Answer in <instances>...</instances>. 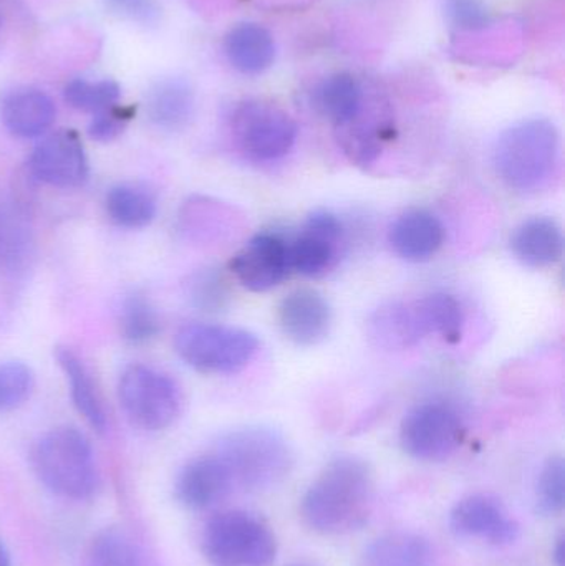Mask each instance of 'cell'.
Returning <instances> with one entry per match:
<instances>
[{"label":"cell","instance_id":"6da1fadb","mask_svg":"<svg viewBox=\"0 0 565 566\" xmlns=\"http://www.w3.org/2000/svg\"><path fill=\"white\" fill-rule=\"evenodd\" d=\"M374 475L355 455L334 459L301 502L305 524L322 535H344L367 524L374 509Z\"/></svg>","mask_w":565,"mask_h":566},{"label":"cell","instance_id":"7a4b0ae2","mask_svg":"<svg viewBox=\"0 0 565 566\" xmlns=\"http://www.w3.org/2000/svg\"><path fill=\"white\" fill-rule=\"evenodd\" d=\"M498 178L511 191L540 195L559 175L561 136L550 119H524L501 133L493 149Z\"/></svg>","mask_w":565,"mask_h":566},{"label":"cell","instance_id":"3957f363","mask_svg":"<svg viewBox=\"0 0 565 566\" xmlns=\"http://www.w3.org/2000/svg\"><path fill=\"white\" fill-rule=\"evenodd\" d=\"M234 485L249 492L278 488L291 474L294 454L284 436L262 426L234 429L216 442Z\"/></svg>","mask_w":565,"mask_h":566},{"label":"cell","instance_id":"277c9868","mask_svg":"<svg viewBox=\"0 0 565 566\" xmlns=\"http://www.w3.org/2000/svg\"><path fill=\"white\" fill-rule=\"evenodd\" d=\"M39 481L52 494L69 501H88L100 488L92 444L79 429L62 426L43 434L32 452Z\"/></svg>","mask_w":565,"mask_h":566},{"label":"cell","instance_id":"5b68a950","mask_svg":"<svg viewBox=\"0 0 565 566\" xmlns=\"http://www.w3.org/2000/svg\"><path fill=\"white\" fill-rule=\"evenodd\" d=\"M259 346L254 333L218 323H188L175 336L179 358L206 375L241 371L255 358Z\"/></svg>","mask_w":565,"mask_h":566},{"label":"cell","instance_id":"8992f818","mask_svg":"<svg viewBox=\"0 0 565 566\" xmlns=\"http://www.w3.org/2000/svg\"><path fill=\"white\" fill-rule=\"evenodd\" d=\"M202 554L211 566H272L278 542L261 518L249 512L228 511L206 524Z\"/></svg>","mask_w":565,"mask_h":566},{"label":"cell","instance_id":"52a82bcc","mask_svg":"<svg viewBox=\"0 0 565 566\" xmlns=\"http://www.w3.org/2000/svg\"><path fill=\"white\" fill-rule=\"evenodd\" d=\"M229 132L236 149L252 163L285 158L297 142L295 119L281 106L265 99H244L229 116Z\"/></svg>","mask_w":565,"mask_h":566},{"label":"cell","instance_id":"ba28073f","mask_svg":"<svg viewBox=\"0 0 565 566\" xmlns=\"http://www.w3.org/2000/svg\"><path fill=\"white\" fill-rule=\"evenodd\" d=\"M118 398L129 421L145 431H163L178 419L182 392L178 382L146 365H132L122 373Z\"/></svg>","mask_w":565,"mask_h":566},{"label":"cell","instance_id":"9c48e42d","mask_svg":"<svg viewBox=\"0 0 565 566\" xmlns=\"http://www.w3.org/2000/svg\"><path fill=\"white\" fill-rule=\"evenodd\" d=\"M467 428L457 409L444 402L415 406L404 418L400 442L404 451L418 461H447L463 444Z\"/></svg>","mask_w":565,"mask_h":566},{"label":"cell","instance_id":"30bf717a","mask_svg":"<svg viewBox=\"0 0 565 566\" xmlns=\"http://www.w3.org/2000/svg\"><path fill=\"white\" fill-rule=\"evenodd\" d=\"M344 244L341 219L324 209L314 211L289 244L291 269L307 279L325 277L337 268Z\"/></svg>","mask_w":565,"mask_h":566},{"label":"cell","instance_id":"8fae6325","mask_svg":"<svg viewBox=\"0 0 565 566\" xmlns=\"http://www.w3.org/2000/svg\"><path fill=\"white\" fill-rule=\"evenodd\" d=\"M450 527L467 541L504 547L520 537V524L500 499L473 494L461 499L450 514Z\"/></svg>","mask_w":565,"mask_h":566},{"label":"cell","instance_id":"7c38bea8","mask_svg":"<svg viewBox=\"0 0 565 566\" xmlns=\"http://www.w3.org/2000/svg\"><path fill=\"white\" fill-rule=\"evenodd\" d=\"M30 171L55 188H79L88 179V159L79 135L62 129L43 138L30 156Z\"/></svg>","mask_w":565,"mask_h":566},{"label":"cell","instance_id":"4fadbf2b","mask_svg":"<svg viewBox=\"0 0 565 566\" xmlns=\"http://www.w3.org/2000/svg\"><path fill=\"white\" fill-rule=\"evenodd\" d=\"M229 268L244 289L269 292L284 282L292 271L289 244L279 235L262 232L234 255Z\"/></svg>","mask_w":565,"mask_h":566},{"label":"cell","instance_id":"5bb4252c","mask_svg":"<svg viewBox=\"0 0 565 566\" xmlns=\"http://www.w3.org/2000/svg\"><path fill=\"white\" fill-rule=\"evenodd\" d=\"M334 323L331 303L314 289H297L279 305L282 333L299 346H315L327 338Z\"/></svg>","mask_w":565,"mask_h":566},{"label":"cell","instance_id":"9a60e30c","mask_svg":"<svg viewBox=\"0 0 565 566\" xmlns=\"http://www.w3.org/2000/svg\"><path fill=\"white\" fill-rule=\"evenodd\" d=\"M234 481L224 462L216 454L188 462L176 479V497L189 511H208L224 501Z\"/></svg>","mask_w":565,"mask_h":566},{"label":"cell","instance_id":"2e32d148","mask_svg":"<svg viewBox=\"0 0 565 566\" xmlns=\"http://www.w3.org/2000/svg\"><path fill=\"white\" fill-rule=\"evenodd\" d=\"M312 103L335 126L337 133L360 123L367 112L364 85L352 73L345 72L322 80L312 93Z\"/></svg>","mask_w":565,"mask_h":566},{"label":"cell","instance_id":"e0dca14e","mask_svg":"<svg viewBox=\"0 0 565 566\" xmlns=\"http://www.w3.org/2000/svg\"><path fill=\"white\" fill-rule=\"evenodd\" d=\"M443 241V224L437 216L425 209H410L398 216L388 232V242L395 254L415 264L433 259Z\"/></svg>","mask_w":565,"mask_h":566},{"label":"cell","instance_id":"ac0fdd59","mask_svg":"<svg viewBox=\"0 0 565 566\" xmlns=\"http://www.w3.org/2000/svg\"><path fill=\"white\" fill-rule=\"evenodd\" d=\"M55 103L42 90H15L3 98L0 116L6 128L19 138H39L55 122Z\"/></svg>","mask_w":565,"mask_h":566},{"label":"cell","instance_id":"d6986e66","mask_svg":"<svg viewBox=\"0 0 565 566\" xmlns=\"http://www.w3.org/2000/svg\"><path fill=\"white\" fill-rule=\"evenodd\" d=\"M514 258L531 269H546L563 258V229L551 218H531L511 235Z\"/></svg>","mask_w":565,"mask_h":566},{"label":"cell","instance_id":"ffe728a7","mask_svg":"<svg viewBox=\"0 0 565 566\" xmlns=\"http://www.w3.org/2000/svg\"><path fill=\"white\" fill-rule=\"evenodd\" d=\"M368 338L387 352H404L427 338L414 303L387 302L374 310L367 323Z\"/></svg>","mask_w":565,"mask_h":566},{"label":"cell","instance_id":"44dd1931","mask_svg":"<svg viewBox=\"0 0 565 566\" xmlns=\"http://www.w3.org/2000/svg\"><path fill=\"white\" fill-rule=\"evenodd\" d=\"M224 53L232 69L242 75H262L275 60L274 36L261 23H239L226 35Z\"/></svg>","mask_w":565,"mask_h":566},{"label":"cell","instance_id":"7402d4cb","mask_svg":"<svg viewBox=\"0 0 565 566\" xmlns=\"http://www.w3.org/2000/svg\"><path fill=\"white\" fill-rule=\"evenodd\" d=\"M358 566H440L428 538L414 532H388L365 547Z\"/></svg>","mask_w":565,"mask_h":566},{"label":"cell","instance_id":"603a6c76","mask_svg":"<svg viewBox=\"0 0 565 566\" xmlns=\"http://www.w3.org/2000/svg\"><path fill=\"white\" fill-rule=\"evenodd\" d=\"M196 95L182 78H166L149 90L146 113L149 122L163 132H181L195 118Z\"/></svg>","mask_w":565,"mask_h":566},{"label":"cell","instance_id":"cb8c5ba5","mask_svg":"<svg viewBox=\"0 0 565 566\" xmlns=\"http://www.w3.org/2000/svg\"><path fill=\"white\" fill-rule=\"evenodd\" d=\"M56 361L69 381L70 395H72L76 411L96 432L100 434L106 432L108 416H106L105 405H103L102 392H100L86 363L66 346L56 348Z\"/></svg>","mask_w":565,"mask_h":566},{"label":"cell","instance_id":"d4e9b609","mask_svg":"<svg viewBox=\"0 0 565 566\" xmlns=\"http://www.w3.org/2000/svg\"><path fill=\"white\" fill-rule=\"evenodd\" d=\"M425 336L438 335L447 343H458L463 336L464 312L457 296L437 292L414 302Z\"/></svg>","mask_w":565,"mask_h":566},{"label":"cell","instance_id":"484cf974","mask_svg":"<svg viewBox=\"0 0 565 566\" xmlns=\"http://www.w3.org/2000/svg\"><path fill=\"white\" fill-rule=\"evenodd\" d=\"M108 218L119 228L143 229L156 216V199L148 189L136 185H118L106 195Z\"/></svg>","mask_w":565,"mask_h":566},{"label":"cell","instance_id":"4316f807","mask_svg":"<svg viewBox=\"0 0 565 566\" xmlns=\"http://www.w3.org/2000/svg\"><path fill=\"white\" fill-rule=\"evenodd\" d=\"M86 566H143L138 548L119 528H103L90 542Z\"/></svg>","mask_w":565,"mask_h":566},{"label":"cell","instance_id":"83f0119b","mask_svg":"<svg viewBox=\"0 0 565 566\" xmlns=\"http://www.w3.org/2000/svg\"><path fill=\"white\" fill-rule=\"evenodd\" d=\"M63 96L72 108L98 115V113L118 105L122 90H119L118 83L113 82V80L86 82V80L79 78L72 80L65 86Z\"/></svg>","mask_w":565,"mask_h":566},{"label":"cell","instance_id":"f1b7e54d","mask_svg":"<svg viewBox=\"0 0 565 566\" xmlns=\"http://www.w3.org/2000/svg\"><path fill=\"white\" fill-rule=\"evenodd\" d=\"M119 326L125 339L135 345L151 342L161 332L158 312L151 302L142 295H129L125 298L119 312Z\"/></svg>","mask_w":565,"mask_h":566},{"label":"cell","instance_id":"f546056e","mask_svg":"<svg viewBox=\"0 0 565 566\" xmlns=\"http://www.w3.org/2000/svg\"><path fill=\"white\" fill-rule=\"evenodd\" d=\"M188 296L202 312H222L229 305L231 292L224 275L218 269H202L188 283Z\"/></svg>","mask_w":565,"mask_h":566},{"label":"cell","instance_id":"4dcf8cb0","mask_svg":"<svg viewBox=\"0 0 565 566\" xmlns=\"http://www.w3.org/2000/svg\"><path fill=\"white\" fill-rule=\"evenodd\" d=\"M537 511L544 515H557L565 505V464L561 455H554L541 469L536 485Z\"/></svg>","mask_w":565,"mask_h":566},{"label":"cell","instance_id":"1f68e13d","mask_svg":"<svg viewBox=\"0 0 565 566\" xmlns=\"http://www.w3.org/2000/svg\"><path fill=\"white\" fill-rule=\"evenodd\" d=\"M33 386L35 376L25 363H0V412L22 406L32 395Z\"/></svg>","mask_w":565,"mask_h":566},{"label":"cell","instance_id":"d6a6232c","mask_svg":"<svg viewBox=\"0 0 565 566\" xmlns=\"http://www.w3.org/2000/svg\"><path fill=\"white\" fill-rule=\"evenodd\" d=\"M132 118L133 109L123 108V106L118 105L106 109V112L98 113V115H93L92 123L88 126L90 138L100 143L113 142V139L118 138L125 132Z\"/></svg>","mask_w":565,"mask_h":566},{"label":"cell","instance_id":"836d02e7","mask_svg":"<svg viewBox=\"0 0 565 566\" xmlns=\"http://www.w3.org/2000/svg\"><path fill=\"white\" fill-rule=\"evenodd\" d=\"M444 9L458 29H481L490 22L486 7L481 0H444Z\"/></svg>","mask_w":565,"mask_h":566},{"label":"cell","instance_id":"e575fe53","mask_svg":"<svg viewBox=\"0 0 565 566\" xmlns=\"http://www.w3.org/2000/svg\"><path fill=\"white\" fill-rule=\"evenodd\" d=\"M106 7L116 15L133 22L155 23L158 20L159 9L156 0H105Z\"/></svg>","mask_w":565,"mask_h":566},{"label":"cell","instance_id":"d590c367","mask_svg":"<svg viewBox=\"0 0 565 566\" xmlns=\"http://www.w3.org/2000/svg\"><path fill=\"white\" fill-rule=\"evenodd\" d=\"M564 538L561 537L559 541H557L556 547H554V560H556L557 566H564Z\"/></svg>","mask_w":565,"mask_h":566},{"label":"cell","instance_id":"8d00e7d4","mask_svg":"<svg viewBox=\"0 0 565 566\" xmlns=\"http://www.w3.org/2000/svg\"><path fill=\"white\" fill-rule=\"evenodd\" d=\"M0 566H12L9 551H7V547L3 545L2 541H0Z\"/></svg>","mask_w":565,"mask_h":566},{"label":"cell","instance_id":"74e56055","mask_svg":"<svg viewBox=\"0 0 565 566\" xmlns=\"http://www.w3.org/2000/svg\"><path fill=\"white\" fill-rule=\"evenodd\" d=\"M291 566H312V565L297 564V565H291Z\"/></svg>","mask_w":565,"mask_h":566}]
</instances>
